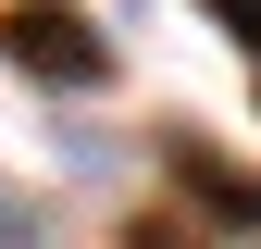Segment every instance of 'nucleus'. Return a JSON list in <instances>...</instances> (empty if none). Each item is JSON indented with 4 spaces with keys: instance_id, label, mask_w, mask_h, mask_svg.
Here are the masks:
<instances>
[{
    "instance_id": "1",
    "label": "nucleus",
    "mask_w": 261,
    "mask_h": 249,
    "mask_svg": "<svg viewBox=\"0 0 261 249\" xmlns=\"http://www.w3.org/2000/svg\"><path fill=\"white\" fill-rule=\"evenodd\" d=\"M0 62L38 75V87H100V75H112V38H100L87 13H62V0H25V13L0 25Z\"/></svg>"
},
{
    "instance_id": "2",
    "label": "nucleus",
    "mask_w": 261,
    "mask_h": 249,
    "mask_svg": "<svg viewBox=\"0 0 261 249\" xmlns=\"http://www.w3.org/2000/svg\"><path fill=\"white\" fill-rule=\"evenodd\" d=\"M174 175H187V187H199V200L224 212V225H261V187H249V175H224V162H212V150H174Z\"/></svg>"
},
{
    "instance_id": "3",
    "label": "nucleus",
    "mask_w": 261,
    "mask_h": 249,
    "mask_svg": "<svg viewBox=\"0 0 261 249\" xmlns=\"http://www.w3.org/2000/svg\"><path fill=\"white\" fill-rule=\"evenodd\" d=\"M199 13H212V25H224V38H237V50L261 62V0H199Z\"/></svg>"
},
{
    "instance_id": "4",
    "label": "nucleus",
    "mask_w": 261,
    "mask_h": 249,
    "mask_svg": "<svg viewBox=\"0 0 261 249\" xmlns=\"http://www.w3.org/2000/svg\"><path fill=\"white\" fill-rule=\"evenodd\" d=\"M0 237H38V200L25 187H0Z\"/></svg>"
}]
</instances>
